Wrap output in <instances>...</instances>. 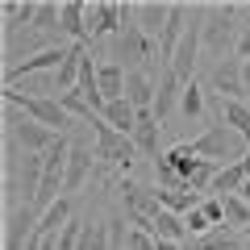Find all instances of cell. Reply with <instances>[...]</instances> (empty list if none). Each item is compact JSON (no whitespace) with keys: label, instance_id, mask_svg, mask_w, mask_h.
<instances>
[{"label":"cell","instance_id":"obj_1","mask_svg":"<svg viewBox=\"0 0 250 250\" xmlns=\"http://www.w3.org/2000/svg\"><path fill=\"white\" fill-rule=\"evenodd\" d=\"M238 38H242L238 4H208V9H205V21H200V42H205V54H208V59H217V62H225V54L233 59Z\"/></svg>","mask_w":250,"mask_h":250},{"label":"cell","instance_id":"obj_2","mask_svg":"<svg viewBox=\"0 0 250 250\" xmlns=\"http://www.w3.org/2000/svg\"><path fill=\"white\" fill-rule=\"evenodd\" d=\"M0 96H4V108H17V113H25L29 121L46 125L54 134H62V129L71 125V117H67V108H62L59 96H25L21 88H4Z\"/></svg>","mask_w":250,"mask_h":250},{"label":"cell","instance_id":"obj_3","mask_svg":"<svg viewBox=\"0 0 250 250\" xmlns=\"http://www.w3.org/2000/svg\"><path fill=\"white\" fill-rule=\"evenodd\" d=\"M192 150L200 154V159H208V163H217V167H229V163H242L246 159V150L250 146L242 142L238 134H233L225 121H217V125H208L205 134H196L192 138Z\"/></svg>","mask_w":250,"mask_h":250},{"label":"cell","instance_id":"obj_4","mask_svg":"<svg viewBox=\"0 0 250 250\" xmlns=\"http://www.w3.org/2000/svg\"><path fill=\"white\" fill-rule=\"evenodd\" d=\"M154 59H159V42L146 38L142 29L134 25V17H129V21H125V29L113 38V62H117V67H125V71H146V62H154Z\"/></svg>","mask_w":250,"mask_h":250},{"label":"cell","instance_id":"obj_5","mask_svg":"<svg viewBox=\"0 0 250 250\" xmlns=\"http://www.w3.org/2000/svg\"><path fill=\"white\" fill-rule=\"evenodd\" d=\"M4 138L17 142L21 154H46L62 134H54V129H46V125H38V121H29V117L17 113V108H4Z\"/></svg>","mask_w":250,"mask_h":250},{"label":"cell","instance_id":"obj_6","mask_svg":"<svg viewBox=\"0 0 250 250\" xmlns=\"http://www.w3.org/2000/svg\"><path fill=\"white\" fill-rule=\"evenodd\" d=\"M129 17H134V4H117V0H96V4H88L92 38H117Z\"/></svg>","mask_w":250,"mask_h":250},{"label":"cell","instance_id":"obj_7","mask_svg":"<svg viewBox=\"0 0 250 250\" xmlns=\"http://www.w3.org/2000/svg\"><path fill=\"white\" fill-rule=\"evenodd\" d=\"M75 42H62V46H54V50H42V54H34V59H25V62H17V67H4V88H17L21 80H29V75H42V71H59L62 67V59H67V50H71Z\"/></svg>","mask_w":250,"mask_h":250},{"label":"cell","instance_id":"obj_8","mask_svg":"<svg viewBox=\"0 0 250 250\" xmlns=\"http://www.w3.org/2000/svg\"><path fill=\"white\" fill-rule=\"evenodd\" d=\"M34 229H38V213L34 205H17L4 213V246L0 250H25L34 242Z\"/></svg>","mask_w":250,"mask_h":250},{"label":"cell","instance_id":"obj_9","mask_svg":"<svg viewBox=\"0 0 250 250\" xmlns=\"http://www.w3.org/2000/svg\"><path fill=\"white\" fill-rule=\"evenodd\" d=\"M59 38H67V42H75V46H88V42H92V29H88V0H62Z\"/></svg>","mask_w":250,"mask_h":250},{"label":"cell","instance_id":"obj_10","mask_svg":"<svg viewBox=\"0 0 250 250\" xmlns=\"http://www.w3.org/2000/svg\"><path fill=\"white\" fill-rule=\"evenodd\" d=\"M188 25H192V9H188L184 0H175V4H171V17H167V29H163V38H159V59L163 62L175 59V50H179V42H184Z\"/></svg>","mask_w":250,"mask_h":250},{"label":"cell","instance_id":"obj_11","mask_svg":"<svg viewBox=\"0 0 250 250\" xmlns=\"http://www.w3.org/2000/svg\"><path fill=\"white\" fill-rule=\"evenodd\" d=\"M96 142H71V159H67V192H80L96 171Z\"/></svg>","mask_w":250,"mask_h":250},{"label":"cell","instance_id":"obj_12","mask_svg":"<svg viewBox=\"0 0 250 250\" xmlns=\"http://www.w3.org/2000/svg\"><path fill=\"white\" fill-rule=\"evenodd\" d=\"M154 92H159V80L150 71H125V100L138 113H154Z\"/></svg>","mask_w":250,"mask_h":250},{"label":"cell","instance_id":"obj_13","mask_svg":"<svg viewBox=\"0 0 250 250\" xmlns=\"http://www.w3.org/2000/svg\"><path fill=\"white\" fill-rule=\"evenodd\" d=\"M208 83H213V92H217L221 100H242V96H246V92H242V62H238V59L213 62Z\"/></svg>","mask_w":250,"mask_h":250},{"label":"cell","instance_id":"obj_14","mask_svg":"<svg viewBox=\"0 0 250 250\" xmlns=\"http://www.w3.org/2000/svg\"><path fill=\"white\" fill-rule=\"evenodd\" d=\"M167 17H171V4H159V0H142V4H134V25L142 29L146 38H154V42H159L163 29H167Z\"/></svg>","mask_w":250,"mask_h":250},{"label":"cell","instance_id":"obj_15","mask_svg":"<svg viewBox=\"0 0 250 250\" xmlns=\"http://www.w3.org/2000/svg\"><path fill=\"white\" fill-rule=\"evenodd\" d=\"M179 96H184V83H179V75L171 71V67H163L159 71V92H154V121H167L171 108L179 104Z\"/></svg>","mask_w":250,"mask_h":250},{"label":"cell","instance_id":"obj_16","mask_svg":"<svg viewBox=\"0 0 250 250\" xmlns=\"http://www.w3.org/2000/svg\"><path fill=\"white\" fill-rule=\"evenodd\" d=\"M34 13H38V0H4L0 4V17H4V42L17 38L21 29H34Z\"/></svg>","mask_w":250,"mask_h":250},{"label":"cell","instance_id":"obj_17","mask_svg":"<svg viewBox=\"0 0 250 250\" xmlns=\"http://www.w3.org/2000/svg\"><path fill=\"white\" fill-rule=\"evenodd\" d=\"M184 250H246V238L238 229H229V225H221V229H208L200 238H188Z\"/></svg>","mask_w":250,"mask_h":250},{"label":"cell","instance_id":"obj_18","mask_svg":"<svg viewBox=\"0 0 250 250\" xmlns=\"http://www.w3.org/2000/svg\"><path fill=\"white\" fill-rule=\"evenodd\" d=\"M75 217V205H71V196H62L59 205H50L42 217H38V229H34V238H59L62 229H67V221Z\"/></svg>","mask_w":250,"mask_h":250},{"label":"cell","instance_id":"obj_19","mask_svg":"<svg viewBox=\"0 0 250 250\" xmlns=\"http://www.w3.org/2000/svg\"><path fill=\"white\" fill-rule=\"evenodd\" d=\"M159 129L163 125L154 121V113H142L138 117V129H134V146H138V154H146L150 163H159L167 150H159Z\"/></svg>","mask_w":250,"mask_h":250},{"label":"cell","instance_id":"obj_20","mask_svg":"<svg viewBox=\"0 0 250 250\" xmlns=\"http://www.w3.org/2000/svg\"><path fill=\"white\" fill-rule=\"evenodd\" d=\"M100 117H104V125H113L117 134L134 138V129H138V117H142V113H138V108L129 104V100H113V104H108Z\"/></svg>","mask_w":250,"mask_h":250},{"label":"cell","instance_id":"obj_21","mask_svg":"<svg viewBox=\"0 0 250 250\" xmlns=\"http://www.w3.org/2000/svg\"><path fill=\"white\" fill-rule=\"evenodd\" d=\"M246 171H242V163H229V167L217 171V179L208 184V196H238L242 188H246Z\"/></svg>","mask_w":250,"mask_h":250},{"label":"cell","instance_id":"obj_22","mask_svg":"<svg viewBox=\"0 0 250 250\" xmlns=\"http://www.w3.org/2000/svg\"><path fill=\"white\" fill-rule=\"evenodd\" d=\"M100 92H104L108 104L113 100H125V67H117L113 59L100 62Z\"/></svg>","mask_w":250,"mask_h":250},{"label":"cell","instance_id":"obj_23","mask_svg":"<svg viewBox=\"0 0 250 250\" xmlns=\"http://www.w3.org/2000/svg\"><path fill=\"white\" fill-rule=\"evenodd\" d=\"M154 238H167V242H188L192 233H188V221L179 213H167V208H159V217H154Z\"/></svg>","mask_w":250,"mask_h":250},{"label":"cell","instance_id":"obj_24","mask_svg":"<svg viewBox=\"0 0 250 250\" xmlns=\"http://www.w3.org/2000/svg\"><path fill=\"white\" fill-rule=\"evenodd\" d=\"M67 159H71V142L59 138V142L42 154V171H46V175H62V179H67Z\"/></svg>","mask_w":250,"mask_h":250},{"label":"cell","instance_id":"obj_25","mask_svg":"<svg viewBox=\"0 0 250 250\" xmlns=\"http://www.w3.org/2000/svg\"><path fill=\"white\" fill-rule=\"evenodd\" d=\"M59 13H62V4H59V0H38L34 29H38V34H54V38H59Z\"/></svg>","mask_w":250,"mask_h":250},{"label":"cell","instance_id":"obj_26","mask_svg":"<svg viewBox=\"0 0 250 250\" xmlns=\"http://www.w3.org/2000/svg\"><path fill=\"white\" fill-rule=\"evenodd\" d=\"M221 205H225V225H229V229H246L250 225V205L242 196H221Z\"/></svg>","mask_w":250,"mask_h":250},{"label":"cell","instance_id":"obj_27","mask_svg":"<svg viewBox=\"0 0 250 250\" xmlns=\"http://www.w3.org/2000/svg\"><path fill=\"white\" fill-rule=\"evenodd\" d=\"M80 250H113V242H108V225L104 221H88V225H83V238H80Z\"/></svg>","mask_w":250,"mask_h":250},{"label":"cell","instance_id":"obj_28","mask_svg":"<svg viewBox=\"0 0 250 250\" xmlns=\"http://www.w3.org/2000/svg\"><path fill=\"white\" fill-rule=\"evenodd\" d=\"M59 100H62V108H67V117H71V121H83V125H92V121H96L92 104L80 96V92H67V96H59Z\"/></svg>","mask_w":250,"mask_h":250},{"label":"cell","instance_id":"obj_29","mask_svg":"<svg viewBox=\"0 0 250 250\" xmlns=\"http://www.w3.org/2000/svg\"><path fill=\"white\" fill-rule=\"evenodd\" d=\"M179 108H184V117H188V121H196V117L205 113V92H200V83H184Z\"/></svg>","mask_w":250,"mask_h":250},{"label":"cell","instance_id":"obj_30","mask_svg":"<svg viewBox=\"0 0 250 250\" xmlns=\"http://www.w3.org/2000/svg\"><path fill=\"white\" fill-rule=\"evenodd\" d=\"M83 225H88V221H80V217H71V221H67V229H62L59 238H54V250H80Z\"/></svg>","mask_w":250,"mask_h":250},{"label":"cell","instance_id":"obj_31","mask_svg":"<svg viewBox=\"0 0 250 250\" xmlns=\"http://www.w3.org/2000/svg\"><path fill=\"white\" fill-rule=\"evenodd\" d=\"M200 213L208 217L213 229H221V225H225V205H221V196H205V200H200Z\"/></svg>","mask_w":250,"mask_h":250},{"label":"cell","instance_id":"obj_32","mask_svg":"<svg viewBox=\"0 0 250 250\" xmlns=\"http://www.w3.org/2000/svg\"><path fill=\"white\" fill-rule=\"evenodd\" d=\"M184 221H188V233H192V238H200V233H208V229H213V225H208V217L200 213V205L192 208V213H188Z\"/></svg>","mask_w":250,"mask_h":250},{"label":"cell","instance_id":"obj_33","mask_svg":"<svg viewBox=\"0 0 250 250\" xmlns=\"http://www.w3.org/2000/svg\"><path fill=\"white\" fill-rule=\"evenodd\" d=\"M129 250H154V233H142V229H129Z\"/></svg>","mask_w":250,"mask_h":250},{"label":"cell","instance_id":"obj_34","mask_svg":"<svg viewBox=\"0 0 250 250\" xmlns=\"http://www.w3.org/2000/svg\"><path fill=\"white\" fill-rule=\"evenodd\" d=\"M238 62H250V25H242V38H238V50H233Z\"/></svg>","mask_w":250,"mask_h":250},{"label":"cell","instance_id":"obj_35","mask_svg":"<svg viewBox=\"0 0 250 250\" xmlns=\"http://www.w3.org/2000/svg\"><path fill=\"white\" fill-rule=\"evenodd\" d=\"M242 92H246V96H242V100H246V104H250V62H242Z\"/></svg>","mask_w":250,"mask_h":250},{"label":"cell","instance_id":"obj_36","mask_svg":"<svg viewBox=\"0 0 250 250\" xmlns=\"http://www.w3.org/2000/svg\"><path fill=\"white\" fill-rule=\"evenodd\" d=\"M154 250H184V242H167V238H154Z\"/></svg>","mask_w":250,"mask_h":250},{"label":"cell","instance_id":"obj_37","mask_svg":"<svg viewBox=\"0 0 250 250\" xmlns=\"http://www.w3.org/2000/svg\"><path fill=\"white\" fill-rule=\"evenodd\" d=\"M238 196H242V200H246V205H250V184H246V188H242V192H238Z\"/></svg>","mask_w":250,"mask_h":250},{"label":"cell","instance_id":"obj_38","mask_svg":"<svg viewBox=\"0 0 250 250\" xmlns=\"http://www.w3.org/2000/svg\"><path fill=\"white\" fill-rule=\"evenodd\" d=\"M242 238H246V242H250V225H246V229H242Z\"/></svg>","mask_w":250,"mask_h":250},{"label":"cell","instance_id":"obj_39","mask_svg":"<svg viewBox=\"0 0 250 250\" xmlns=\"http://www.w3.org/2000/svg\"><path fill=\"white\" fill-rule=\"evenodd\" d=\"M246 250H250V242H246Z\"/></svg>","mask_w":250,"mask_h":250}]
</instances>
